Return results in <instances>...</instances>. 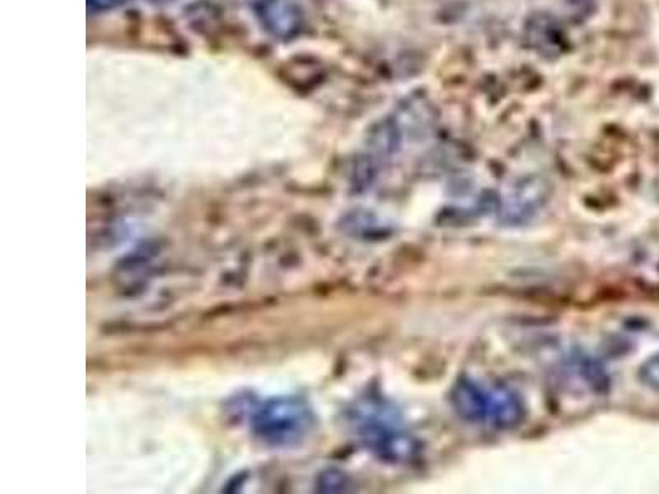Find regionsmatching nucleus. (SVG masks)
<instances>
[{
    "instance_id": "1",
    "label": "nucleus",
    "mask_w": 659,
    "mask_h": 494,
    "mask_svg": "<svg viewBox=\"0 0 659 494\" xmlns=\"http://www.w3.org/2000/svg\"><path fill=\"white\" fill-rule=\"evenodd\" d=\"M348 420L358 442L381 462L406 463L416 457V439L398 407L383 397H361L350 407Z\"/></svg>"
},
{
    "instance_id": "2",
    "label": "nucleus",
    "mask_w": 659,
    "mask_h": 494,
    "mask_svg": "<svg viewBox=\"0 0 659 494\" xmlns=\"http://www.w3.org/2000/svg\"><path fill=\"white\" fill-rule=\"evenodd\" d=\"M450 404L468 424L493 430L516 429L526 417V407L513 389L475 378H462L454 384Z\"/></svg>"
},
{
    "instance_id": "3",
    "label": "nucleus",
    "mask_w": 659,
    "mask_h": 494,
    "mask_svg": "<svg viewBox=\"0 0 659 494\" xmlns=\"http://www.w3.org/2000/svg\"><path fill=\"white\" fill-rule=\"evenodd\" d=\"M315 415L300 396L272 397L254 411L253 434L269 447H297L314 429Z\"/></svg>"
},
{
    "instance_id": "4",
    "label": "nucleus",
    "mask_w": 659,
    "mask_h": 494,
    "mask_svg": "<svg viewBox=\"0 0 659 494\" xmlns=\"http://www.w3.org/2000/svg\"><path fill=\"white\" fill-rule=\"evenodd\" d=\"M254 12L262 27L281 40L297 37L304 28V12L294 0H256Z\"/></svg>"
},
{
    "instance_id": "5",
    "label": "nucleus",
    "mask_w": 659,
    "mask_h": 494,
    "mask_svg": "<svg viewBox=\"0 0 659 494\" xmlns=\"http://www.w3.org/2000/svg\"><path fill=\"white\" fill-rule=\"evenodd\" d=\"M557 27L559 25L549 15L533 17L531 24L526 28L531 47L541 53L556 52L559 40H561V30Z\"/></svg>"
},
{
    "instance_id": "6",
    "label": "nucleus",
    "mask_w": 659,
    "mask_h": 494,
    "mask_svg": "<svg viewBox=\"0 0 659 494\" xmlns=\"http://www.w3.org/2000/svg\"><path fill=\"white\" fill-rule=\"evenodd\" d=\"M640 379L646 386L653 387V389H658L659 391V355L648 359L641 366Z\"/></svg>"
},
{
    "instance_id": "7",
    "label": "nucleus",
    "mask_w": 659,
    "mask_h": 494,
    "mask_svg": "<svg viewBox=\"0 0 659 494\" xmlns=\"http://www.w3.org/2000/svg\"><path fill=\"white\" fill-rule=\"evenodd\" d=\"M124 2L126 0H88V7L93 12H106V10L116 9Z\"/></svg>"
},
{
    "instance_id": "8",
    "label": "nucleus",
    "mask_w": 659,
    "mask_h": 494,
    "mask_svg": "<svg viewBox=\"0 0 659 494\" xmlns=\"http://www.w3.org/2000/svg\"><path fill=\"white\" fill-rule=\"evenodd\" d=\"M152 2H172V0H152Z\"/></svg>"
}]
</instances>
